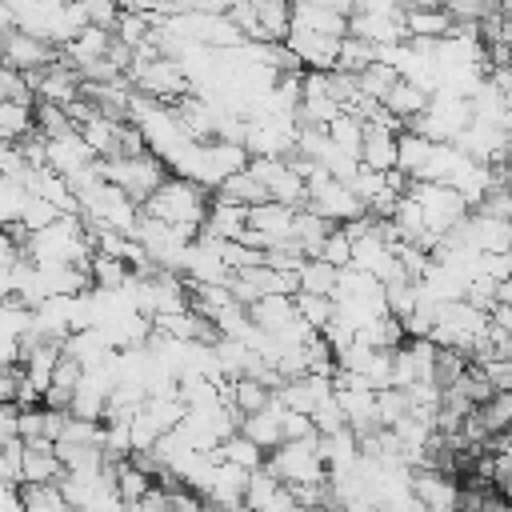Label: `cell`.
Segmentation results:
<instances>
[{
    "label": "cell",
    "instance_id": "d6a6232c",
    "mask_svg": "<svg viewBox=\"0 0 512 512\" xmlns=\"http://www.w3.org/2000/svg\"><path fill=\"white\" fill-rule=\"evenodd\" d=\"M20 512H72V508L56 484H24L20 488Z\"/></svg>",
    "mask_w": 512,
    "mask_h": 512
},
{
    "label": "cell",
    "instance_id": "9c48e42d",
    "mask_svg": "<svg viewBox=\"0 0 512 512\" xmlns=\"http://www.w3.org/2000/svg\"><path fill=\"white\" fill-rule=\"evenodd\" d=\"M56 60V48L48 44V40H40V36H32V32H20V28H12V32H4L0 36V64H8V68H16V72H40V68H48Z\"/></svg>",
    "mask_w": 512,
    "mask_h": 512
},
{
    "label": "cell",
    "instance_id": "7bdbcfd3",
    "mask_svg": "<svg viewBox=\"0 0 512 512\" xmlns=\"http://www.w3.org/2000/svg\"><path fill=\"white\" fill-rule=\"evenodd\" d=\"M56 216H60L56 204H48V200H40V196H28V200H24V212H20V232H24V236H28V232H40V228H48Z\"/></svg>",
    "mask_w": 512,
    "mask_h": 512
},
{
    "label": "cell",
    "instance_id": "f907efd6",
    "mask_svg": "<svg viewBox=\"0 0 512 512\" xmlns=\"http://www.w3.org/2000/svg\"><path fill=\"white\" fill-rule=\"evenodd\" d=\"M492 480H496V492H500V500L512 508V464H504V460L496 456V476H492Z\"/></svg>",
    "mask_w": 512,
    "mask_h": 512
},
{
    "label": "cell",
    "instance_id": "cb8c5ba5",
    "mask_svg": "<svg viewBox=\"0 0 512 512\" xmlns=\"http://www.w3.org/2000/svg\"><path fill=\"white\" fill-rule=\"evenodd\" d=\"M112 484H116V496L132 508V504H140L156 484H152V476L148 472H140L132 460H116L112 464Z\"/></svg>",
    "mask_w": 512,
    "mask_h": 512
},
{
    "label": "cell",
    "instance_id": "44dd1931",
    "mask_svg": "<svg viewBox=\"0 0 512 512\" xmlns=\"http://www.w3.org/2000/svg\"><path fill=\"white\" fill-rule=\"evenodd\" d=\"M452 28H456V20L444 12V8H408L404 12V36L408 40H444V36H452Z\"/></svg>",
    "mask_w": 512,
    "mask_h": 512
},
{
    "label": "cell",
    "instance_id": "ffe728a7",
    "mask_svg": "<svg viewBox=\"0 0 512 512\" xmlns=\"http://www.w3.org/2000/svg\"><path fill=\"white\" fill-rule=\"evenodd\" d=\"M244 228H248V208L212 196V208H208V220H204L200 236H212V240H240Z\"/></svg>",
    "mask_w": 512,
    "mask_h": 512
},
{
    "label": "cell",
    "instance_id": "bcb514c9",
    "mask_svg": "<svg viewBox=\"0 0 512 512\" xmlns=\"http://www.w3.org/2000/svg\"><path fill=\"white\" fill-rule=\"evenodd\" d=\"M20 452H24V440L0 444V480H8L16 488H20Z\"/></svg>",
    "mask_w": 512,
    "mask_h": 512
},
{
    "label": "cell",
    "instance_id": "ab89813d",
    "mask_svg": "<svg viewBox=\"0 0 512 512\" xmlns=\"http://www.w3.org/2000/svg\"><path fill=\"white\" fill-rule=\"evenodd\" d=\"M296 316L308 324V328H324L332 320V296H312V292H296Z\"/></svg>",
    "mask_w": 512,
    "mask_h": 512
},
{
    "label": "cell",
    "instance_id": "f546056e",
    "mask_svg": "<svg viewBox=\"0 0 512 512\" xmlns=\"http://www.w3.org/2000/svg\"><path fill=\"white\" fill-rule=\"evenodd\" d=\"M216 460H228V464H236V468H244V472L264 468V452H260V448H256L248 436H240V432H232L228 440H220Z\"/></svg>",
    "mask_w": 512,
    "mask_h": 512
},
{
    "label": "cell",
    "instance_id": "5b68a950",
    "mask_svg": "<svg viewBox=\"0 0 512 512\" xmlns=\"http://www.w3.org/2000/svg\"><path fill=\"white\" fill-rule=\"evenodd\" d=\"M316 440H320V436H312V440H284L280 448L268 452V464H264V468H268L284 488H292V484H328V468H324V460H320Z\"/></svg>",
    "mask_w": 512,
    "mask_h": 512
},
{
    "label": "cell",
    "instance_id": "ba28073f",
    "mask_svg": "<svg viewBox=\"0 0 512 512\" xmlns=\"http://www.w3.org/2000/svg\"><path fill=\"white\" fill-rule=\"evenodd\" d=\"M436 344L432 340H416L408 336L400 348H392V388L408 392L416 384H432L436 380Z\"/></svg>",
    "mask_w": 512,
    "mask_h": 512
},
{
    "label": "cell",
    "instance_id": "ac0fdd59",
    "mask_svg": "<svg viewBox=\"0 0 512 512\" xmlns=\"http://www.w3.org/2000/svg\"><path fill=\"white\" fill-rule=\"evenodd\" d=\"M220 392H224V404H228L236 416H252V412H260V408H268V400H272V388H268L264 380H256V376L224 380Z\"/></svg>",
    "mask_w": 512,
    "mask_h": 512
},
{
    "label": "cell",
    "instance_id": "f6af8a7d",
    "mask_svg": "<svg viewBox=\"0 0 512 512\" xmlns=\"http://www.w3.org/2000/svg\"><path fill=\"white\" fill-rule=\"evenodd\" d=\"M76 4H80V12H84L88 28H104V32H112L116 20H120V4H116V0H76Z\"/></svg>",
    "mask_w": 512,
    "mask_h": 512
},
{
    "label": "cell",
    "instance_id": "b9f144b4",
    "mask_svg": "<svg viewBox=\"0 0 512 512\" xmlns=\"http://www.w3.org/2000/svg\"><path fill=\"white\" fill-rule=\"evenodd\" d=\"M440 8H444L452 20H464V24H480L484 16L500 12V0H440Z\"/></svg>",
    "mask_w": 512,
    "mask_h": 512
},
{
    "label": "cell",
    "instance_id": "4fadbf2b",
    "mask_svg": "<svg viewBox=\"0 0 512 512\" xmlns=\"http://www.w3.org/2000/svg\"><path fill=\"white\" fill-rule=\"evenodd\" d=\"M64 476V464L56 456L52 440H24L20 452V484H56Z\"/></svg>",
    "mask_w": 512,
    "mask_h": 512
},
{
    "label": "cell",
    "instance_id": "d590c367",
    "mask_svg": "<svg viewBox=\"0 0 512 512\" xmlns=\"http://www.w3.org/2000/svg\"><path fill=\"white\" fill-rule=\"evenodd\" d=\"M396 80H400V76H396L388 64H380V60H372L364 72H356V88H360V96H368V100H376V104L388 96V88H392Z\"/></svg>",
    "mask_w": 512,
    "mask_h": 512
},
{
    "label": "cell",
    "instance_id": "8d00e7d4",
    "mask_svg": "<svg viewBox=\"0 0 512 512\" xmlns=\"http://www.w3.org/2000/svg\"><path fill=\"white\" fill-rule=\"evenodd\" d=\"M24 200H28V188H24V180H16V176H0V228H12V224H20Z\"/></svg>",
    "mask_w": 512,
    "mask_h": 512
},
{
    "label": "cell",
    "instance_id": "2e32d148",
    "mask_svg": "<svg viewBox=\"0 0 512 512\" xmlns=\"http://www.w3.org/2000/svg\"><path fill=\"white\" fill-rule=\"evenodd\" d=\"M280 416H284V408H280L276 400H268V408H260V412H252V416H240L236 432H240V436H248L260 452H272V448H280V444H284Z\"/></svg>",
    "mask_w": 512,
    "mask_h": 512
},
{
    "label": "cell",
    "instance_id": "e575fe53",
    "mask_svg": "<svg viewBox=\"0 0 512 512\" xmlns=\"http://www.w3.org/2000/svg\"><path fill=\"white\" fill-rule=\"evenodd\" d=\"M376 60V44L360 40V36H344L340 40V56H336V72H364Z\"/></svg>",
    "mask_w": 512,
    "mask_h": 512
},
{
    "label": "cell",
    "instance_id": "7402d4cb",
    "mask_svg": "<svg viewBox=\"0 0 512 512\" xmlns=\"http://www.w3.org/2000/svg\"><path fill=\"white\" fill-rule=\"evenodd\" d=\"M380 108L392 116V120H400V124H412L424 108H428V92L420 88V84H412V80H396L392 88H388V96L380 100Z\"/></svg>",
    "mask_w": 512,
    "mask_h": 512
},
{
    "label": "cell",
    "instance_id": "5bb4252c",
    "mask_svg": "<svg viewBox=\"0 0 512 512\" xmlns=\"http://www.w3.org/2000/svg\"><path fill=\"white\" fill-rule=\"evenodd\" d=\"M44 164H48L52 172H60V176L68 180L72 172H80V168L96 164V156H92V148H88V144L80 140V132H68V136L44 140Z\"/></svg>",
    "mask_w": 512,
    "mask_h": 512
},
{
    "label": "cell",
    "instance_id": "816d5d0a",
    "mask_svg": "<svg viewBox=\"0 0 512 512\" xmlns=\"http://www.w3.org/2000/svg\"><path fill=\"white\" fill-rule=\"evenodd\" d=\"M0 512H20V488L0 480Z\"/></svg>",
    "mask_w": 512,
    "mask_h": 512
},
{
    "label": "cell",
    "instance_id": "f5cc1de1",
    "mask_svg": "<svg viewBox=\"0 0 512 512\" xmlns=\"http://www.w3.org/2000/svg\"><path fill=\"white\" fill-rule=\"evenodd\" d=\"M204 512H220V508H212V504H204Z\"/></svg>",
    "mask_w": 512,
    "mask_h": 512
},
{
    "label": "cell",
    "instance_id": "681fc988",
    "mask_svg": "<svg viewBox=\"0 0 512 512\" xmlns=\"http://www.w3.org/2000/svg\"><path fill=\"white\" fill-rule=\"evenodd\" d=\"M20 260V240L12 236V228H0V272H8Z\"/></svg>",
    "mask_w": 512,
    "mask_h": 512
},
{
    "label": "cell",
    "instance_id": "836d02e7",
    "mask_svg": "<svg viewBox=\"0 0 512 512\" xmlns=\"http://www.w3.org/2000/svg\"><path fill=\"white\" fill-rule=\"evenodd\" d=\"M280 480L268 472V468H256V472H248V484H244V508L248 512H260L264 504H272L276 496H280Z\"/></svg>",
    "mask_w": 512,
    "mask_h": 512
},
{
    "label": "cell",
    "instance_id": "603a6c76",
    "mask_svg": "<svg viewBox=\"0 0 512 512\" xmlns=\"http://www.w3.org/2000/svg\"><path fill=\"white\" fill-rule=\"evenodd\" d=\"M432 140H424L420 132H400L396 136V172H404L408 176V184L412 180H420L424 176V168H428V160H432Z\"/></svg>",
    "mask_w": 512,
    "mask_h": 512
},
{
    "label": "cell",
    "instance_id": "db71d44e",
    "mask_svg": "<svg viewBox=\"0 0 512 512\" xmlns=\"http://www.w3.org/2000/svg\"><path fill=\"white\" fill-rule=\"evenodd\" d=\"M72 512H76V508H72Z\"/></svg>",
    "mask_w": 512,
    "mask_h": 512
},
{
    "label": "cell",
    "instance_id": "f35d334b",
    "mask_svg": "<svg viewBox=\"0 0 512 512\" xmlns=\"http://www.w3.org/2000/svg\"><path fill=\"white\" fill-rule=\"evenodd\" d=\"M316 260H324V264H332V268H348V264H352V240H348V232H344L340 224L328 228V236H324Z\"/></svg>",
    "mask_w": 512,
    "mask_h": 512
},
{
    "label": "cell",
    "instance_id": "1f68e13d",
    "mask_svg": "<svg viewBox=\"0 0 512 512\" xmlns=\"http://www.w3.org/2000/svg\"><path fill=\"white\" fill-rule=\"evenodd\" d=\"M476 416H480V424H484L488 436L508 432V428H512V388H508V392H492V396L476 408Z\"/></svg>",
    "mask_w": 512,
    "mask_h": 512
},
{
    "label": "cell",
    "instance_id": "74e56055",
    "mask_svg": "<svg viewBox=\"0 0 512 512\" xmlns=\"http://www.w3.org/2000/svg\"><path fill=\"white\" fill-rule=\"evenodd\" d=\"M328 140L336 144V148H344V152H352V156H360V140H364V120H356L352 112H340L328 128Z\"/></svg>",
    "mask_w": 512,
    "mask_h": 512
},
{
    "label": "cell",
    "instance_id": "d6986e66",
    "mask_svg": "<svg viewBox=\"0 0 512 512\" xmlns=\"http://www.w3.org/2000/svg\"><path fill=\"white\" fill-rule=\"evenodd\" d=\"M76 132H80V140L92 148V156H96V160H112V156H116V148H120L124 120H112V116H104V112H92Z\"/></svg>",
    "mask_w": 512,
    "mask_h": 512
},
{
    "label": "cell",
    "instance_id": "7c38bea8",
    "mask_svg": "<svg viewBox=\"0 0 512 512\" xmlns=\"http://www.w3.org/2000/svg\"><path fill=\"white\" fill-rule=\"evenodd\" d=\"M348 36H360L376 48L400 44V40H408L404 36V12L400 8H392V12H352L348 16Z\"/></svg>",
    "mask_w": 512,
    "mask_h": 512
},
{
    "label": "cell",
    "instance_id": "4316f807",
    "mask_svg": "<svg viewBox=\"0 0 512 512\" xmlns=\"http://www.w3.org/2000/svg\"><path fill=\"white\" fill-rule=\"evenodd\" d=\"M328 220H320L312 208H296V220H292V240L300 244V252L304 256H316L320 252V244H324V236H328Z\"/></svg>",
    "mask_w": 512,
    "mask_h": 512
},
{
    "label": "cell",
    "instance_id": "8fae6325",
    "mask_svg": "<svg viewBox=\"0 0 512 512\" xmlns=\"http://www.w3.org/2000/svg\"><path fill=\"white\" fill-rule=\"evenodd\" d=\"M412 496L424 512H460V484L444 468H412Z\"/></svg>",
    "mask_w": 512,
    "mask_h": 512
},
{
    "label": "cell",
    "instance_id": "30bf717a",
    "mask_svg": "<svg viewBox=\"0 0 512 512\" xmlns=\"http://www.w3.org/2000/svg\"><path fill=\"white\" fill-rule=\"evenodd\" d=\"M452 240L468 244L472 252H508L512 248V224L508 220H496V216H484V212H468L464 224L456 232H448Z\"/></svg>",
    "mask_w": 512,
    "mask_h": 512
},
{
    "label": "cell",
    "instance_id": "9a60e30c",
    "mask_svg": "<svg viewBox=\"0 0 512 512\" xmlns=\"http://www.w3.org/2000/svg\"><path fill=\"white\" fill-rule=\"evenodd\" d=\"M288 28H300V32H324V36H348V16L336 12L332 4L324 0H308V4H292V20Z\"/></svg>",
    "mask_w": 512,
    "mask_h": 512
},
{
    "label": "cell",
    "instance_id": "c3c4849f",
    "mask_svg": "<svg viewBox=\"0 0 512 512\" xmlns=\"http://www.w3.org/2000/svg\"><path fill=\"white\" fill-rule=\"evenodd\" d=\"M24 172H28L24 148H20V144H4V140H0V176H16V180H24Z\"/></svg>",
    "mask_w": 512,
    "mask_h": 512
},
{
    "label": "cell",
    "instance_id": "11a10c76",
    "mask_svg": "<svg viewBox=\"0 0 512 512\" xmlns=\"http://www.w3.org/2000/svg\"><path fill=\"white\" fill-rule=\"evenodd\" d=\"M288 4H292V0H288Z\"/></svg>",
    "mask_w": 512,
    "mask_h": 512
},
{
    "label": "cell",
    "instance_id": "ee69618b",
    "mask_svg": "<svg viewBox=\"0 0 512 512\" xmlns=\"http://www.w3.org/2000/svg\"><path fill=\"white\" fill-rule=\"evenodd\" d=\"M404 416H408V396L400 388H380L376 392V420H380V428H392Z\"/></svg>",
    "mask_w": 512,
    "mask_h": 512
},
{
    "label": "cell",
    "instance_id": "8992f818",
    "mask_svg": "<svg viewBox=\"0 0 512 512\" xmlns=\"http://www.w3.org/2000/svg\"><path fill=\"white\" fill-rule=\"evenodd\" d=\"M100 172L108 184H116L120 192H128L136 204H144L164 180H168V168L152 156V152H140V156H112V160H100Z\"/></svg>",
    "mask_w": 512,
    "mask_h": 512
},
{
    "label": "cell",
    "instance_id": "d4e9b609",
    "mask_svg": "<svg viewBox=\"0 0 512 512\" xmlns=\"http://www.w3.org/2000/svg\"><path fill=\"white\" fill-rule=\"evenodd\" d=\"M32 104L28 100H0V140L20 144L32 132Z\"/></svg>",
    "mask_w": 512,
    "mask_h": 512
},
{
    "label": "cell",
    "instance_id": "83f0119b",
    "mask_svg": "<svg viewBox=\"0 0 512 512\" xmlns=\"http://www.w3.org/2000/svg\"><path fill=\"white\" fill-rule=\"evenodd\" d=\"M336 272H340V268H332V264H324V260L308 256V260L296 268V292L332 296V288H336Z\"/></svg>",
    "mask_w": 512,
    "mask_h": 512
},
{
    "label": "cell",
    "instance_id": "3957f363",
    "mask_svg": "<svg viewBox=\"0 0 512 512\" xmlns=\"http://www.w3.org/2000/svg\"><path fill=\"white\" fill-rule=\"evenodd\" d=\"M404 196H408V200L420 208V216H424L428 252L436 248V240H444L448 232H456V228L464 224V216L472 212V208L460 200V192H452L448 184H432V180H412Z\"/></svg>",
    "mask_w": 512,
    "mask_h": 512
},
{
    "label": "cell",
    "instance_id": "6da1fadb",
    "mask_svg": "<svg viewBox=\"0 0 512 512\" xmlns=\"http://www.w3.org/2000/svg\"><path fill=\"white\" fill-rule=\"evenodd\" d=\"M20 256H28L32 264H72V268H88V260H92L88 224H84L80 216H56L48 228L24 236Z\"/></svg>",
    "mask_w": 512,
    "mask_h": 512
},
{
    "label": "cell",
    "instance_id": "52a82bcc",
    "mask_svg": "<svg viewBox=\"0 0 512 512\" xmlns=\"http://www.w3.org/2000/svg\"><path fill=\"white\" fill-rule=\"evenodd\" d=\"M292 220H296V208L288 204H276V200H264L256 208H248V228H244V244L268 252L276 244H288L292 240Z\"/></svg>",
    "mask_w": 512,
    "mask_h": 512
},
{
    "label": "cell",
    "instance_id": "60d3db41",
    "mask_svg": "<svg viewBox=\"0 0 512 512\" xmlns=\"http://www.w3.org/2000/svg\"><path fill=\"white\" fill-rule=\"evenodd\" d=\"M472 368L484 376V384L492 392H508L512 388V360L508 356H480V360H472Z\"/></svg>",
    "mask_w": 512,
    "mask_h": 512
},
{
    "label": "cell",
    "instance_id": "484cf974",
    "mask_svg": "<svg viewBox=\"0 0 512 512\" xmlns=\"http://www.w3.org/2000/svg\"><path fill=\"white\" fill-rule=\"evenodd\" d=\"M216 196L220 200H228V204H240V208H256V204H264L268 200V192L256 184V176L244 168V172H236V176H228L220 188H216Z\"/></svg>",
    "mask_w": 512,
    "mask_h": 512
},
{
    "label": "cell",
    "instance_id": "7dc6e473",
    "mask_svg": "<svg viewBox=\"0 0 512 512\" xmlns=\"http://www.w3.org/2000/svg\"><path fill=\"white\" fill-rule=\"evenodd\" d=\"M280 432H284V440H312V436H316L312 420H308L304 412H288V408H284V416H280Z\"/></svg>",
    "mask_w": 512,
    "mask_h": 512
},
{
    "label": "cell",
    "instance_id": "f1b7e54d",
    "mask_svg": "<svg viewBox=\"0 0 512 512\" xmlns=\"http://www.w3.org/2000/svg\"><path fill=\"white\" fill-rule=\"evenodd\" d=\"M408 336H404V324L396 320V316H380V320H372V324H364L360 332H356V344H364V348H400Z\"/></svg>",
    "mask_w": 512,
    "mask_h": 512
},
{
    "label": "cell",
    "instance_id": "e0dca14e",
    "mask_svg": "<svg viewBox=\"0 0 512 512\" xmlns=\"http://www.w3.org/2000/svg\"><path fill=\"white\" fill-rule=\"evenodd\" d=\"M248 316H252V324H256L260 332H272V336H280L284 328H292V324L300 320V316H296V300L284 296V292L260 296L256 304H248Z\"/></svg>",
    "mask_w": 512,
    "mask_h": 512
},
{
    "label": "cell",
    "instance_id": "4dcf8cb0",
    "mask_svg": "<svg viewBox=\"0 0 512 512\" xmlns=\"http://www.w3.org/2000/svg\"><path fill=\"white\" fill-rule=\"evenodd\" d=\"M128 276H132V268H128L120 256H100V252H92V260H88V280H92V288H124Z\"/></svg>",
    "mask_w": 512,
    "mask_h": 512
},
{
    "label": "cell",
    "instance_id": "7a4b0ae2",
    "mask_svg": "<svg viewBox=\"0 0 512 512\" xmlns=\"http://www.w3.org/2000/svg\"><path fill=\"white\" fill-rule=\"evenodd\" d=\"M208 208H212V196H208L200 184L180 180V176H168V180L144 200V212H148V216L172 224V228L184 232L188 240L200 236V228H204V220H208Z\"/></svg>",
    "mask_w": 512,
    "mask_h": 512
},
{
    "label": "cell",
    "instance_id": "277c9868",
    "mask_svg": "<svg viewBox=\"0 0 512 512\" xmlns=\"http://www.w3.org/2000/svg\"><path fill=\"white\" fill-rule=\"evenodd\" d=\"M488 336V312L472 308L468 300H452L436 308V324H432V344L436 348H452V352H480Z\"/></svg>",
    "mask_w": 512,
    "mask_h": 512
}]
</instances>
